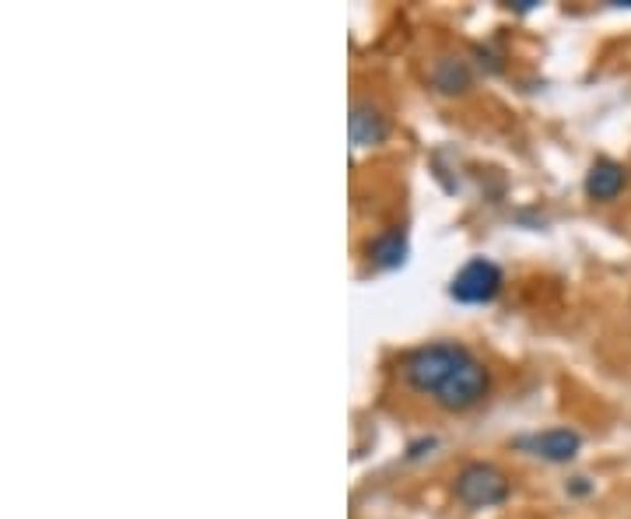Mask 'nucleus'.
<instances>
[{"mask_svg": "<svg viewBox=\"0 0 631 519\" xmlns=\"http://www.w3.org/2000/svg\"><path fill=\"white\" fill-rule=\"evenodd\" d=\"M474 355L456 341H439V344H425L418 351H411V355L400 362V376H404V383L418 393H439L450 379L464 369Z\"/></svg>", "mask_w": 631, "mask_h": 519, "instance_id": "1", "label": "nucleus"}, {"mask_svg": "<svg viewBox=\"0 0 631 519\" xmlns=\"http://www.w3.org/2000/svg\"><path fill=\"white\" fill-rule=\"evenodd\" d=\"M453 492L467 509H488L505 502V495H509V478L495 464H467L456 474Z\"/></svg>", "mask_w": 631, "mask_h": 519, "instance_id": "2", "label": "nucleus"}, {"mask_svg": "<svg viewBox=\"0 0 631 519\" xmlns=\"http://www.w3.org/2000/svg\"><path fill=\"white\" fill-rule=\"evenodd\" d=\"M502 292V270L499 264H491L484 256H474L470 264L459 267V274L450 284V295L456 302H467V305H477V302H491Z\"/></svg>", "mask_w": 631, "mask_h": 519, "instance_id": "3", "label": "nucleus"}, {"mask_svg": "<svg viewBox=\"0 0 631 519\" xmlns=\"http://www.w3.org/2000/svg\"><path fill=\"white\" fill-rule=\"evenodd\" d=\"M488 369L477 358H470L464 369H459L450 383H445L439 393H436V404L442 410H470L481 396L488 393Z\"/></svg>", "mask_w": 631, "mask_h": 519, "instance_id": "4", "label": "nucleus"}, {"mask_svg": "<svg viewBox=\"0 0 631 519\" xmlns=\"http://www.w3.org/2000/svg\"><path fill=\"white\" fill-rule=\"evenodd\" d=\"M519 450H527L533 456H541V460H551V464H568L576 460V453L582 446L579 432L572 429H547V432H533L527 439L516 442Z\"/></svg>", "mask_w": 631, "mask_h": 519, "instance_id": "5", "label": "nucleus"}, {"mask_svg": "<svg viewBox=\"0 0 631 519\" xmlns=\"http://www.w3.org/2000/svg\"><path fill=\"white\" fill-rule=\"evenodd\" d=\"M624 187H628V169H624V165L610 162V159H596L590 165V173H586V193L593 197V201H600V204L618 201Z\"/></svg>", "mask_w": 631, "mask_h": 519, "instance_id": "6", "label": "nucleus"}, {"mask_svg": "<svg viewBox=\"0 0 631 519\" xmlns=\"http://www.w3.org/2000/svg\"><path fill=\"white\" fill-rule=\"evenodd\" d=\"M387 116L373 102H355V110H351V141H355V148H373L387 141Z\"/></svg>", "mask_w": 631, "mask_h": 519, "instance_id": "7", "label": "nucleus"}, {"mask_svg": "<svg viewBox=\"0 0 631 519\" xmlns=\"http://www.w3.org/2000/svg\"><path fill=\"white\" fill-rule=\"evenodd\" d=\"M368 253H373V264L376 267H400L407 260V236L400 228H390V232L376 236L368 242Z\"/></svg>", "mask_w": 631, "mask_h": 519, "instance_id": "8", "label": "nucleus"}, {"mask_svg": "<svg viewBox=\"0 0 631 519\" xmlns=\"http://www.w3.org/2000/svg\"><path fill=\"white\" fill-rule=\"evenodd\" d=\"M432 81H436L439 91H450V96H453V91H464L470 85V74L464 67V60L442 56L439 64H436V71H432Z\"/></svg>", "mask_w": 631, "mask_h": 519, "instance_id": "9", "label": "nucleus"}]
</instances>
